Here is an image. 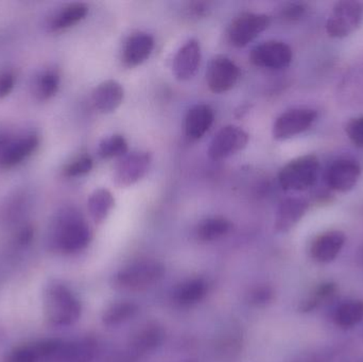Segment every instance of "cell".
Instances as JSON below:
<instances>
[{"label":"cell","instance_id":"cell-1","mask_svg":"<svg viewBox=\"0 0 363 362\" xmlns=\"http://www.w3.org/2000/svg\"><path fill=\"white\" fill-rule=\"evenodd\" d=\"M53 247L63 253H76L89 246L91 231L84 219L74 210L59 215L51 233Z\"/></svg>","mask_w":363,"mask_h":362},{"label":"cell","instance_id":"cell-2","mask_svg":"<svg viewBox=\"0 0 363 362\" xmlns=\"http://www.w3.org/2000/svg\"><path fill=\"white\" fill-rule=\"evenodd\" d=\"M81 303L68 287L60 283L48 285L44 291L47 320L55 327L74 324L81 316Z\"/></svg>","mask_w":363,"mask_h":362},{"label":"cell","instance_id":"cell-3","mask_svg":"<svg viewBox=\"0 0 363 362\" xmlns=\"http://www.w3.org/2000/svg\"><path fill=\"white\" fill-rule=\"evenodd\" d=\"M320 162L315 155L296 157L286 164L279 174L281 188L287 191H304L317 183Z\"/></svg>","mask_w":363,"mask_h":362},{"label":"cell","instance_id":"cell-4","mask_svg":"<svg viewBox=\"0 0 363 362\" xmlns=\"http://www.w3.org/2000/svg\"><path fill=\"white\" fill-rule=\"evenodd\" d=\"M165 267L159 261H140L123 268L115 276L114 285L125 291H140L159 282Z\"/></svg>","mask_w":363,"mask_h":362},{"label":"cell","instance_id":"cell-5","mask_svg":"<svg viewBox=\"0 0 363 362\" xmlns=\"http://www.w3.org/2000/svg\"><path fill=\"white\" fill-rule=\"evenodd\" d=\"M363 21L362 4L352 0L335 4L332 14L326 23V31L330 38H342L353 33Z\"/></svg>","mask_w":363,"mask_h":362},{"label":"cell","instance_id":"cell-6","mask_svg":"<svg viewBox=\"0 0 363 362\" xmlns=\"http://www.w3.org/2000/svg\"><path fill=\"white\" fill-rule=\"evenodd\" d=\"M315 110L296 108L283 113L273 125L272 133L275 140H285L307 131L317 119Z\"/></svg>","mask_w":363,"mask_h":362},{"label":"cell","instance_id":"cell-7","mask_svg":"<svg viewBox=\"0 0 363 362\" xmlns=\"http://www.w3.org/2000/svg\"><path fill=\"white\" fill-rule=\"evenodd\" d=\"M249 135L237 125H225L211 140L208 155L213 161L228 159L247 147Z\"/></svg>","mask_w":363,"mask_h":362},{"label":"cell","instance_id":"cell-8","mask_svg":"<svg viewBox=\"0 0 363 362\" xmlns=\"http://www.w3.org/2000/svg\"><path fill=\"white\" fill-rule=\"evenodd\" d=\"M270 18L259 13H245L236 17L228 28V40L235 47H245L264 32Z\"/></svg>","mask_w":363,"mask_h":362},{"label":"cell","instance_id":"cell-9","mask_svg":"<svg viewBox=\"0 0 363 362\" xmlns=\"http://www.w3.org/2000/svg\"><path fill=\"white\" fill-rule=\"evenodd\" d=\"M250 60L258 67L283 69L291 63L292 50L284 42L268 40L252 49Z\"/></svg>","mask_w":363,"mask_h":362},{"label":"cell","instance_id":"cell-10","mask_svg":"<svg viewBox=\"0 0 363 362\" xmlns=\"http://www.w3.org/2000/svg\"><path fill=\"white\" fill-rule=\"evenodd\" d=\"M239 76L240 70L230 57L216 55L206 72L207 85L213 93H225L236 85Z\"/></svg>","mask_w":363,"mask_h":362},{"label":"cell","instance_id":"cell-11","mask_svg":"<svg viewBox=\"0 0 363 362\" xmlns=\"http://www.w3.org/2000/svg\"><path fill=\"white\" fill-rule=\"evenodd\" d=\"M151 157L148 152L136 151L121 157L115 169V184L129 187L142 180L150 167Z\"/></svg>","mask_w":363,"mask_h":362},{"label":"cell","instance_id":"cell-12","mask_svg":"<svg viewBox=\"0 0 363 362\" xmlns=\"http://www.w3.org/2000/svg\"><path fill=\"white\" fill-rule=\"evenodd\" d=\"M64 344L61 340L45 339L23 344L11 351L6 362H50L59 357Z\"/></svg>","mask_w":363,"mask_h":362},{"label":"cell","instance_id":"cell-13","mask_svg":"<svg viewBox=\"0 0 363 362\" xmlns=\"http://www.w3.org/2000/svg\"><path fill=\"white\" fill-rule=\"evenodd\" d=\"M362 176V167L354 159H341L334 162L326 172V183L333 191L347 193L352 191Z\"/></svg>","mask_w":363,"mask_h":362},{"label":"cell","instance_id":"cell-14","mask_svg":"<svg viewBox=\"0 0 363 362\" xmlns=\"http://www.w3.org/2000/svg\"><path fill=\"white\" fill-rule=\"evenodd\" d=\"M201 62V47L191 38L179 49L174 59V74L180 81H187L196 74Z\"/></svg>","mask_w":363,"mask_h":362},{"label":"cell","instance_id":"cell-15","mask_svg":"<svg viewBox=\"0 0 363 362\" xmlns=\"http://www.w3.org/2000/svg\"><path fill=\"white\" fill-rule=\"evenodd\" d=\"M345 244V235L341 231L322 233L311 244V257L318 263H330L338 256Z\"/></svg>","mask_w":363,"mask_h":362},{"label":"cell","instance_id":"cell-16","mask_svg":"<svg viewBox=\"0 0 363 362\" xmlns=\"http://www.w3.org/2000/svg\"><path fill=\"white\" fill-rule=\"evenodd\" d=\"M155 48L152 36L144 32L132 34L127 40L123 50V61L128 67H135L144 63Z\"/></svg>","mask_w":363,"mask_h":362},{"label":"cell","instance_id":"cell-17","mask_svg":"<svg viewBox=\"0 0 363 362\" xmlns=\"http://www.w3.org/2000/svg\"><path fill=\"white\" fill-rule=\"evenodd\" d=\"M125 91L121 83L115 80H106L100 83L93 91L94 106L104 114L114 112L123 103Z\"/></svg>","mask_w":363,"mask_h":362},{"label":"cell","instance_id":"cell-18","mask_svg":"<svg viewBox=\"0 0 363 362\" xmlns=\"http://www.w3.org/2000/svg\"><path fill=\"white\" fill-rule=\"evenodd\" d=\"M308 210V202L298 198L284 200L277 208L275 229L285 233L296 227Z\"/></svg>","mask_w":363,"mask_h":362},{"label":"cell","instance_id":"cell-19","mask_svg":"<svg viewBox=\"0 0 363 362\" xmlns=\"http://www.w3.org/2000/svg\"><path fill=\"white\" fill-rule=\"evenodd\" d=\"M165 332L157 323H147L132 335L129 346L136 355L152 352L163 344Z\"/></svg>","mask_w":363,"mask_h":362},{"label":"cell","instance_id":"cell-20","mask_svg":"<svg viewBox=\"0 0 363 362\" xmlns=\"http://www.w3.org/2000/svg\"><path fill=\"white\" fill-rule=\"evenodd\" d=\"M215 120L213 108L206 104L192 106L185 117V133L190 140H198L211 129Z\"/></svg>","mask_w":363,"mask_h":362},{"label":"cell","instance_id":"cell-21","mask_svg":"<svg viewBox=\"0 0 363 362\" xmlns=\"http://www.w3.org/2000/svg\"><path fill=\"white\" fill-rule=\"evenodd\" d=\"M38 144H40V140L33 134L19 138L4 149L0 157V166L2 168H12L18 165L36 150Z\"/></svg>","mask_w":363,"mask_h":362},{"label":"cell","instance_id":"cell-22","mask_svg":"<svg viewBox=\"0 0 363 362\" xmlns=\"http://www.w3.org/2000/svg\"><path fill=\"white\" fill-rule=\"evenodd\" d=\"M89 6L83 2H74L64 6L59 13L53 16L49 23L51 31H61L78 23L86 17Z\"/></svg>","mask_w":363,"mask_h":362},{"label":"cell","instance_id":"cell-23","mask_svg":"<svg viewBox=\"0 0 363 362\" xmlns=\"http://www.w3.org/2000/svg\"><path fill=\"white\" fill-rule=\"evenodd\" d=\"M206 293V282L203 278H196L179 285L174 290V298L180 305L189 306L202 301Z\"/></svg>","mask_w":363,"mask_h":362},{"label":"cell","instance_id":"cell-24","mask_svg":"<svg viewBox=\"0 0 363 362\" xmlns=\"http://www.w3.org/2000/svg\"><path fill=\"white\" fill-rule=\"evenodd\" d=\"M363 320V301L350 300L340 304L334 312L337 327L343 329H352Z\"/></svg>","mask_w":363,"mask_h":362},{"label":"cell","instance_id":"cell-25","mask_svg":"<svg viewBox=\"0 0 363 362\" xmlns=\"http://www.w3.org/2000/svg\"><path fill=\"white\" fill-rule=\"evenodd\" d=\"M115 199L112 193L106 188L96 189L89 198L87 208L96 223H101L108 218L114 208Z\"/></svg>","mask_w":363,"mask_h":362},{"label":"cell","instance_id":"cell-26","mask_svg":"<svg viewBox=\"0 0 363 362\" xmlns=\"http://www.w3.org/2000/svg\"><path fill=\"white\" fill-rule=\"evenodd\" d=\"M95 354V342L86 338L63 346L57 358L62 362H91Z\"/></svg>","mask_w":363,"mask_h":362},{"label":"cell","instance_id":"cell-27","mask_svg":"<svg viewBox=\"0 0 363 362\" xmlns=\"http://www.w3.org/2000/svg\"><path fill=\"white\" fill-rule=\"evenodd\" d=\"M232 229V225L223 217H211L199 223L196 238L200 242H211L225 236Z\"/></svg>","mask_w":363,"mask_h":362},{"label":"cell","instance_id":"cell-28","mask_svg":"<svg viewBox=\"0 0 363 362\" xmlns=\"http://www.w3.org/2000/svg\"><path fill=\"white\" fill-rule=\"evenodd\" d=\"M138 312V306L133 302H115L106 308L102 315V322L106 327H115L127 322Z\"/></svg>","mask_w":363,"mask_h":362},{"label":"cell","instance_id":"cell-29","mask_svg":"<svg viewBox=\"0 0 363 362\" xmlns=\"http://www.w3.org/2000/svg\"><path fill=\"white\" fill-rule=\"evenodd\" d=\"M337 293V286L333 282H324L313 289V293L303 300L300 304V310L303 312H311L326 302L332 300Z\"/></svg>","mask_w":363,"mask_h":362},{"label":"cell","instance_id":"cell-30","mask_svg":"<svg viewBox=\"0 0 363 362\" xmlns=\"http://www.w3.org/2000/svg\"><path fill=\"white\" fill-rule=\"evenodd\" d=\"M60 74L55 70L42 72L35 81V96L40 100H48L59 91Z\"/></svg>","mask_w":363,"mask_h":362},{"label":"cell","instance_id":"cell-31","mask_svg":"<svg viewBox=\"0 0 363 362\" xmlns=\"http://www.w3.org/2000/svg\"><path fill=\"white\" fill-rule=\"evenodd\" d=\"M127 140L121 135H112L104 138L98 147V153L102 159H114V157H123L128 154Z\"/></svg>","mask_w":363,"mask_h":362},{"label":"cell","instance_id":"cell-32","mask_svg":"<svg viewBox=\"0 0 363 362\" xmlns=\"http://www.w3.org/2000/svg\"><path fill=\"white\" fill-rule=\"evenodd\" d=\"M93 159L89 155H83L66 165L64 168V176L67 178H78L85 176L93 169Z\"/></svg>","mask_w":363,"mask_h":362},{"label":"cell","instance_id":"cell-33","mask_svg":"<svg viewBox=\"0 0 363 362\" xmlns=\"http://www.w3.org/2000/svg\"><path fill=\"white\" fill-rule=\"evenodd\" d=\"M335 354L330 349H318L298 355L292 362H334Z\"/></svg>","mask_w":363,"mask_h":362},{"label":"cell","instance_id":"cell-34","mask_svg":"<svg viewBox=\"0 0 363 362\" xmlns=\"http://www.w3.org/2000/svg\"><path fill=\"white\" fill-rule=\"evenodd\" d=\"M347 137L358 148H363V116L356 117L345 127Z\"/></svg>","mask_w":363,"mask_h":362},{"label":"cell","instance_id":"cell-35","mask_svg":"<svg viewBox=\"0 0 363 362\" xmlns=\"http://www.w3.org/2000/svg\"><path fill=\"white\" fill-rule=\"evenodd\" d=\"M307 6L304 4H289L281 10V18L285 21H294L302 18L306 14Z\"/></svg>","mask_w":363,"mask_h":362},{"label":"cell","instance_id":"cell-36","mask_svg":"<svg viewBox=\"0 0 363 362\" xmlns=\"http://www.w3.org/2000/svg\"><path fill=\"white\" fill-rule=\"evenodd\" d=\"M272 299L273 291L269 287H258L250 293V301L255 305H264Z\"/></svg>","mask_w":363,"mask_h":362},{"label":"cell","instance_id":"cell-37","mask_svg":"<svg viewBox=\"0 0 363 362\" xmlns=\"http://www.w3.org/2000/svg\"><path fill=\"white\" fill-rule=\"evenodd\" d=\"M15 77L12 72H6L0 74V98L6 97L14 89Z\"/></svg>","mask_w":363,"mask_h":362},{"label":"cell","instance_id":"cell-38","mask_svg":"<svg viewBox=\"0 0 363 362\" xmlns=\"http://www.w3.org/2000/svg\"><path fill=\"white\" fill-rule=\"evenodd\" d=\"M190 11H191L192 14L196 17L203 16V15L206 14L207 11H208V6H206L205 4L196 2V4L190 6Z\"/></svg>","mask_w":363,"mask_h":362},{"label":"cell","instance_id":"cell-39","mask_svg":"<svg viewBox=\"0 0 363 362\" xmlns=\"http://www.w3.org/2000/svg\"><path fill=\"white\" fill-rule=\"evenodd\" d=\"M360 259H362V261L363 263V248H362V252H360Z\"/></svg>","mask_w":363,"mask_h":362},{"label":"cell","instance_id":"cell-40","mask_svg":"<svg viewBox=\"0 0 363 362\" xmlns=\"http://www.w3.org/2000/svg\"><path fill=\"white\" fill-rule=\"evenodd\" d=\"M347 362H363L362 361H357V359H356V361H347Z\"/></svg>","mask_w":363,"mask_h":362}]
</instances>
